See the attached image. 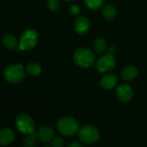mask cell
<instances>
[{"label": "cell", "mask_w": 147, "mask_h": 147, "mask_svg": "<svg viewBox=\"0 0 147 147\" xmlns=\"http://www.w3.org/2000/svg\"><path fill=\"white\" fill-rule=\"evenodd\" d=\"M57 131L63 136L72 137L79 131V123L73 117L64 116L61 118L56 124Z\"/></svg>", "instance_id": "6da1fadb"}, {"label": "cell", "mask_w": 147, "mask_h": 147, "mask_svg": "<svg viewBox=\"0 0 147 147\" xmlns=\"http://www.w3.org/2000/svg\"><path fill=\"white\" fill-rule=\"evenodd\" d=\"M4 77L11 84H18L25 77V69L20 63L11 64L5 68Z\"/></svg>", "instance_id": "7a4b0ae2"}, {"label": "cell", "mask_w": 147, "mask_h": 147, "mask_svg": "<svg viewBox=\"0 0 147 147\" xmlns=\"http://www.w3.org/2000/svg\"><path fill=\"white\" fill-rule=\"evenodd\" d=\"M74 61L81 67L88 68L95 62V54L90 49L80 48L74 53Z\"/></svg>", "instance_id": "3957f363"}, {"label": "cell", "mask_w": 147, "mask_h": 147, "mask_svg": "<svg viewBox=\"0 0 147 147\" xmlns=\"http://www.w3.org/2000/svg\"><path fill=\"white\" fill-rule=\"evenodd\" d=\"M38 40V33L33 29H27L22 33L19 38V46L18 49L22 51L30 50L36 46Z\"/></svg>", "instance_id": "277c9868"}, {"label": "cell", "mask_w": 147, "mask_h": 147, "mask_svg": "<svg viewBox=\"0 0 147 147\" xmlns=\"http://www.w3.org/2000/svg\"><path fill=\"white\" fill-rule=\"evenodd\" d=\"M78 137L85 144H94L100 138V131L95 126L92 125H86L79 129Z\"/></svg>", "instance_id": "5b68a950"}, {"label": "cell", "mask_w": 147, "mask_h": 147, "mask_svg": "<svg viewBox=\"0 0 147 147\" xmlns=\"http://www.w3.org/2000/svg\"><path fill=\"white\" fill-rule=\"evenodd\" d=\"M16 126L24 134H30L35 131V122L28 113H20L16 118Z\"/></svg>", "instance_id": "8992f818"}, {"label": "cell", "mask_w": 147, "mask_h": 147, "mask_svg": "<svg viewBox=\"0 0 147 147\" xmlns=\"http://www.w3.org/2000/svg\"><path fill=\"white\" fill-rule=\"evenodd\" d=\"M116 66V59L113 53H107L98 58L95 62L96 70L100 73L105 74L113 70Z\"/></svg>", "instance_id": "52a82bcc"}, {"label": "cell", "mask_w": 147, "mask_h": 147, "mask_svg": "<svg viewBox=\"0 0 147 147\" xmlns=\"http://www.w3.org/2000/svg\"><path fill=\"white\" fill-rule=\"evenodd\" d=\"M116 97L122 103H127L133 97V90L128 84H120L116 89Z\"/></svg>", "instance_id": "ba28073f"}, {"label": "cell", "mask_w": 147, "mask_h": 147, "mask_svg": "<svg viewBox=\"0 0 147 147\" xmlns=\"http://www.w3.org/2000/svg\"><path fill=\"white\" fill-rule=\"evenodd\" d=\"M15 138V132L11 128L5 127L0 129V145L1 146L11 145L14 142Z\"/></svg>", "instance_id": "9c48e42d"}, {"label": "cell", "mask_w": 147, "mask_h": 147, "mask_svg": "<svg viewBox=\"0 0 147 147\" xmlns=\"http://www.w3.org/2000/svg\"><path fill=\"white\" fill-rule=\"evenodd\" d=\"M90 28V22L87 17L80 16L75 22V30L79 35L86 34Z\"/></svg>", "instance_id": "30bf717a"}, {"label": "cell", "mask_w": 147, "mask_h": 147, "mask_svg": "<svg viewBox=\"0 0 147 147\" xmlns=\"http://www.w3.org/2000/svg\"><path fill=\"white\" fill-rule=\"evenodd\" d=\"M118 83V78L114 74H107L101 77L100 81V86L105 90H110L113 88Z\"/></svg>", "instance_id": "8fae6325"}, {"label": "cell", "mask_w": 147, "mask_h": 147, "mask_svg": "<svg viewBox=\"0 0 147 147\" xmlns=\"http://www.w3.org/2000/svg\"><path fill=\"white\" fill-rule=\"evenodd\" d=\"M37 135H38V138L40 141L43 142V143H49L51 142V140L53 139V138L55 137L54 135V131L53 129L49 126V125H42L37 131Z\"/></svg>", "instance_id": "7c38bea8"}, {"label": "cell", "mask_w": 147, "mask_h": 147, "mask_svg": "<svg viewBox=\"0 0 147 147\" xmlns=\"http://www.w3.org/2000/svg\"><path fill=\"white\" fill-rule=\"evenodd\" d=\"M138 75V70L135 66L129 65L125 67L121 71V78L125 82H131L137 78Z\"/></svg>", "instance_id": "4fadbf2b"}, {"label": "cell", "mask_w": 147, "mask_h": 147, "mask_svg": "<svg viewBox=\"0 0 147 147\" xmlns=\"http://www.w3.org/2000/svg\"><path fill=\"white\" fill-rule=\"evenodd\" d=\"M2 43L3 45L11 50H15L18 49L19 46V41L18 40V38L12 35V34H6L3 36L2 38Z\"/></svg>", "instance_id": "5bb4252c"}, {"label": "cell", "mask_w": 147, "mask_h": 147, "mask_svg": "<svg viewBox=\"0 0 147 147\" xmlns=\"http://www.w3.org/2000/svg\"><path fill=\"white\" fill-rule=\"evenodd\" d=\"M102 16L106 20H108V21L113 20L117 16V10L111 4L106 5L103 6V9H102Z\"/></svg>", "instance_id": "9a60e30c"}, {"label": "cell", "mask_w": 147, "mask_h": 147, "mask_svg": "<svg viewBox=\"0 0 147 147\" xmlns=\"http://www.w3.org/2000/svg\"><path fill=\"white\" fill-rule=\"evenodd\" d=\"M26 72L31 76H37L42 72V67L37 62H30L26 66Z\"/></svg>", "instance_id": "2e32d148"}, {"label": "cell", "mask_w": 147, "mask_h": 147, "mask_svg": "<svg viewBox=\"0 0 147 147\" xmlns=\"http://www.w3.org/2000/svg\"><path fill=\"white\" fill-rule=\"evenodd\" d=\"M107 49V42L104 38L99 37L94 42V50L96 54H103Z\"/></svg>", "instance_id": "e0dca14e"}, {"label": "cell", "mask_w": 147, "mask_h": 147, "mask_svg": "<svg viewBox=\"0 0 147 147\" xmlns=\"http://www.w3.org/2000/svg\"><path fill=\"white\" fill-rule=\"evenodd\" d=\"M84 5L89 10H98L104 6L105 0H84Z\"/></svg>", "instance_id": "ac0fdd59"}, {"label": "cell", "mask_w": 147, "mask_h": 147, "mask_svg": "<svg viewBox=\"0 0 147 147\" xmlns=\"http://www.w3.org/2000/svg\"><path fill=\"white\" fill-rule=\"evenodd\" d=\"M37 132L34 131L30 134H28L27 137L24 139V147H36L37 144Z\"/></svg>", "instance_id": "d6986e66"}, {"label": "cell", "mask_w": 147, "mask_h": 147, "mask_svg": "<svg viewBox=\"0 0 147 147\" xmlns=\"http://www.w3.org/2000/svg\"><path fill=\"white\" fill-rule=\"evenodd\" d=\"M48 8L53 12L59 11L61 8V2L60 0H49L48 1Z\"/></svg>", "instance_id": "ffe728a7"}, {"label": "cell", "mask_w": 147, "mask_h": 147, "mask_svg": "<svg viewBox=\"0 0 147 147\" xmlns=\"http://www.w3.org/2000/svg\"><path fill=\"white\" fill-rule=\"evenodd\" d=\"M63 145H64V139L61 136H55L51 140L52 147H63Z\"/></svg>", "instance_id": "44dd1931"}, {"label": "cell", "mask_w": 147, "mask_h": 147, "mask_svg": "<svg viewBox=\"0 0 147 147\" xmlns=\"http://www.w3.org/2000/svg\"><path fill=\"white\" fill-rule=\"evenodd\" d=\"M69 11H70V13H71L73 16H77V15L80 14L81 10H80V7H79L78 5H71V7H70V9H69Z\"/></svg>", "instance_id": "7402d4cb"}, {"label": "cell", "mask_w": 147, "mask_h": 147, "mask_svg": "<svg viewBox=\"0 0 147 147\" xmlns=\"http://www.w3.org/2000/svg\"><path fill=\"white\" fill-rule=\"evenodd\" d=\"M67 147H84V145L78 142H72L67 145Z\"/></svg>", "instance_id": "603a6c76"}, {"label": "cell", "mask_w": 147, "mask_h": 147, "mask_svg": "<svg viewBox=\"0 0 147 147\" xmlns=\"http://www.w3.org/2000/svg\"><path fill=\"white\" fill-rule=\"evenodd\" d=\"M64 1H72V0H64Z\"/></svg>", "instance_id": "cb8c5ba5"}, {"label": "cell", "mask_w": 147, "mask_h": 147, "mask_svg": "<svg viewBox=\"0 0 147 147\" xmlns=\"http://www.w3.org/2000/svg\"><path fill=\"white\" fill-rule=\"evenodd\" d=\"M43 147H52V146H43Z\"/></svg>", "instance_id": "d4e9b609"}]
</instances>
